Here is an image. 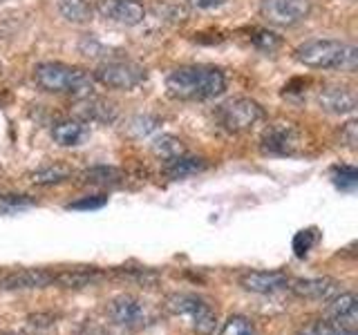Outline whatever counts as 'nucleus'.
<instances>
[{
    "label": "nucleus",
    "instance_id": "nucleus-1",
    "mask_svg": "<svg viewBox=\"0 0 358 335\" xmlns=\"http://www.w3.org/2000/svg\"><path fill=\"white\" fill-rule=\"evenodd\" d=\"M227 89V76L213 65H182L166 76V92L177 100H208Z\"/></svg>",
    "mask_w": 358,
    "mask_h": 335
},
{
    "label": "nucleus",
    "instance_id": "nucleus-2",
    "mask_svg": "<svg viewBox=\"0 0 358 335\" xmlns=\"http://www.w3.org/2000/svg\"><path fill=\"white\" fill-rule=\"evenodd\" d=\"M294 59L309 70L354 72L358 67V50L350 43L334 38H311L298 45Z\"/></svg>",
    "mask_w": 358,
    "mask_h": 335
},
{
    "label": "nucleus",
    "instance_id": "nucleus-3",
    "mask_svg": "<svg viewBox=\"0 0 358 335\" xmlns=\"http://www.w3.org/2000/svg\"><path fill=\"white\" fill-rule=\"evenodd\" d=\"M34 81L45 92L74 94L78 98L90 96L94 89L92 74L65 63H38L34 67Z\"/></svg>",
    "mask_w": 358,
    "mask_h": 335
},
{
    "label": "nucleus",
    "instance_id": "nucleus-4",
    "mask_svg": "<svg viewBox=\"0 0 358 335\" xmlns=\"http://www.w3.org/2000/svg\"><path fill=\"white\" fill-rule=\"evenodd\" d=\"M215 119L227 132L242 134V132L253 130L257 123L264 119V107L253 98L238 96V98H229L227 103H222L215 112Z\"/></svg>",
    "mask_w": 358,
    "mask_h": 335
},
{
    "label": "nucleus",
    "instance_id": "nucleus-5",
    "mask_svg": "<svg viewBox=\"0 0 358 335\" xmlns=\"http://www.w3.org/2000/svg\"><path fill=\"white\" fill-rule=\"evenodd\" d=\"M168 311L177 315L179 320H184L193 331L199 335H208L215 331L217 315L204 299L190 293H175L168 297Z\"/></svg>",
    "mask_w": 358,
    "mask_h": 335
},
{
    "label": "nucleus",
    "instance_id": "nucleus-6",
    "mask_svg": "<svg viewBox=\"0 0 358 335\" xmlns=\"http://www.w3.org/2000/svg\"><path fill=\"white\" fill-rule=\"evenodd\" d=\"M92 78L108 89L130 92V89L139 87L148 78V70L134 61H108L96 67Z\"/></svg>",
    "mask_w": 358,
    "mask_h": 335
},
{
    "label": "nucleus",
    "instance_id": "nucleus-7",
    "mask_svg": "<svg viewBox=\"0 0 358 335\" xmlns=\"http://www.w3.org/2000/svg\"><path fill=\"white\" fill-rule=\"evenodd\" d=\"M302 148V132L291 121H273L260 137V150L271 156H291Z\"/></svg>",
    "mask_w": 358,
    "mask_h": 335
},
{
    "label": "nucleus",
    "instance_id": "nucleus-8",
    "mask_svg": "<svg viewBox=\"0 0 358 335\" xmlns=\"http://www.w3.org/2000/svg\"><path fill=\"white\" fill-rule=\"evenodd\" d=\"M311 14V0H262L260 16L275 27H296Z\"/></svg>",
    "mask_w": 358,
    "mask_h": 335
},
{
    "label": "nucleus",
    "instance_id": "nucleus-9",
    "mask_svg": "<svg viewBox=\"0 0 358 335\" xmlns=\"http://www.w3.org/2000/svg\"><path fill=\"white\" fill-rule=\"evenodd\" d=\"M96 14L121 27H137L145 18V7L139 0H96Z\"/></svg>",
    "mask_w": 358,
    "mask_h": 335
},
{
    "label": "nucleus",
    "instance_id": "nucleus-10",
    "mask_svg": "<svg viewBox=\"0 0 358 335\" xmlns=\"http://www.w3.org/2000/svg\"><path fill=\"white\" fill-rule=\"evenodd\" d=\"M318 105L324 112H331V114H352L358 105V98H356V92L352 87L327 85V87L320 89Z\"/></svg>",
    "mask_w": 358,
    "mask_h": 335
},
{
    "label": "nucleus",
    "instance_id": "nucleus-11",
    "mask_svg": "<svg viewBox=\"0 0 358 335\" xmlns=\"http://www.w3.org/2000/svg\"><path fill=\"white\" fill-rule=\"evenodd\" d=\"M108 315L115 324L126 329H137L145 322V311L141 306V302L134 299L132 295H121L117 299H112L108 306Z\"/></svg>",
    "mask_w": 358,
    "mask_h": 335
},
{
    "label": "nucleus",
    "instance_id": "nucleus-12",
    "mask_svg": "<svg viewBox=\"0 0 358 335\" xmlns=\"http://www.w3.org/2000/svg\"><path fill=\"white\" fill-rule=\"evenodd\" d=\"M240 284L244 290L257 295H273L289 286V277L280 271H253L242 275Z\"/></svg>",
    "mask_w": 358,
    "mask_h": 335
},
{
    "label": "nucleus",
    "instance_id": "nucleus-13",
    "mask_svg": "<svg viewBox=\"0 0 358 335\" xmlns=\"http://www.w3.org/2000/svg\"><path fill=\"white\" fill-rule=\"evenodd\" d=\"M54 284V273L43 271V268H25V271L9 273L0 279L3 290H29V288H45Z\"/></svg>",
    "mask_w": 358,
    "mask_h": 335
},
{
    "label": "nucleus",
    "instance_id": "nucleus-14",
    "mask_svg": "<svg viewBox=\"0 0 358 335\" xmlns=\"http://www.w3.org/2000/svg\"><path fill=\"white\" fill-rule=\"evenodd\" d=\"M329 320L336 324L338 329H352L358 322V299L354 293H341L331 297L329 304Z\"/></svg>",
    "mask_w": 358,
    "mask_h": 335
},
{
    "label": "nucleus",
    "instance_id": "nucleus-15",
    "mask_svg": "<svg viewBox=\"0 0 358 335\" xmlns=\"http://www.w3.org/2000/svg\"><path fill=\"white\" fill-rule=\"evenodd\" d=\"M296 295L307 297V299H331L338 295V282H334L329 277H311V279H300L294 286Z\"/></svg>",
    "mask_w": 358,
    "mask_h": 335
},
{
    "label": "nucleus",
    "instance_id": "nucleus-16",
    "mask_svg": "<svg viewBox=\"0 0 358 335\" xmlns=\"http://www.w3.org/2000/svg\"><path fill=\"white\" fill-rule=\"evenodd\" d=\"M76 114L81 117L83 121H103V123H110L115 121L117 117V110L112 103L103 98H94L92 94L90 96H81L76 103Z\"/></svg>",
    "mask_w": 358,
    "mask_h": 335
},
{
    "label": "nucleus",
    "instance_id": "nucleus-17",
    "mask_svg": "<svg viewBox=\"0 0 358 335\" xmlns=\"http://www.w3.org/2000/svg\"><path fill=\"white\" fill-rule=\"evenodd\" d=\"M87 137V128L83 121L78 119H65L59 121L52 128V139L54 143H59L61 148H74V145H81Z\"/></svg>",
    "mask_w": 358,
    "mask_h": 335
},
{
    "label": "nucleus",
    "instance_id": "nucleus-18",
    "mask_svg": "<svg viewBox=\"0 0 358 335\" xmlns=\"http://www.w3.org/2000/svg\"><path fill=\"white\" fill-rule=\"evenodd\" d=\"M204 168H206L204 159H199V156H190V154H182L173 161H166V174L177 181V179H186V177H193V174L201 172Z\"/></svg>",
    "mask_w": 358,
    "mask_h": 335
},
{
    "label": "nucleus",
    "instance_id": "nucleus-19",
    "mask_svg": "<svg viewBox=\"0 0 358 335\" xmlns=\"http://www.w3.org/2000/svg\"><path fill=\"white\" fill-rule=\"evenodd\" d=\"M59 11L65 20L74 22V25H85V22L92 20L94 7L87 0H61Z\"/></svg>",
    "mask_w": 358,
    "mask_h": 335
},
{
    "label": "nucleus",
    "instance_id": "nucleus-20",
    "mask_svg": "<svg viewBox=\"0 0 358 335\" xmlns=\"http://www.w3.org/2000/svg\"><path fill=\"white\" fill-rule=\"evenodd\" d=\"M152 152L155 156H159L162 161H173L177 156L186 154V148L177 137H173V134H162V137H157L152 141Z\"/></svg>",
    "mask_w": 358,
    "mask_h": 335
},
{
    "label": "nucleus",
    "instance_id": "nucleus-21",
    "mask_svg": "<svg viewBox=\"0 0 358 335\" xmlns=\"http://www.w3.org/2000/svg\"><path fill=\"white\" fill-rule=\"evenodd\" d=\"M99 277L101 275L92 271V268H90V271L87 268H76V271H65L61 275H54V282L65 288H83V286L94 284Z\"/></svg>",
    "mask_w": 358,
    "mask_h": 335
},
{
    "label": "nucleus",
    "instance_id": "nucleus-22",
    "mask_svg": "<svg viewBox=\"0 0 358 335\" xmlns=\"http://www.w3.org/2000/svg\"><path fill=\"white\" fill-rule=\"evenodd\" d=\"M72 177V170L67 165H48V168H41L31 174V181L38 184V186H52V184H61V181H67V179Z\"/></svg>",
    "mask_w": 358,
    "mask_h": 335
},
{
    "label": "nucleus",
    "instance_id": "nucleus-23",
    "mask_svg": "<svg viewBox=\"0 0 358 335\" xmlns=\"http://www.w3.org/2000/svg\"><path fill=\"white\" fill-rule=\"evenodd\" d=\"M83 181L85 184H94V186H115L119 184L121 172L117 168H108V165H96V168H90L83 174Z\"/></svg>",
    "mask_w": 358,
    "mask_h": 335
},
{
    "label": "nucleus",
    "instance_id": "nucleus-24",
    "mask_svg": "<svg viewBox=\"0 0 358 335\" xmlns=\"http://www.w3.org/2000/svg\"><path fill=\"white\" fill-rule=\"evenodd\" d=\"M334 184L338 186L341 190H354L358 184V170L354 165H341V168H334Z\"/></svg>",
    "mask_w": 358,
    "mask_h": 335
},
{
    "label": "nucleus",
    "instance_id": "nucleus-25",
    "mask_svg": "<svg viewBox=\"0 0 358 335\" xmlns=\"http://www.w3.org/2000/svg\"><path fill=\"white\" fill-rule=\"evenodd\" d=\"M31 206L34 201L25 195H0V212H7V215H14V212Z\"/></svg>",
    "mask_w": 358,
    "mask_h": 335
},
{
    "label": "nucleus",
    "instance_id": "nucleus-26",
    "mask_svg": "<svg viewBox=\"0 0 358 335\" xmlns=\"http://www.w3.org/2000/svg\"><path fill=\"white\" fill-rule=\"evenodd\" d=\"M316 241H318V230L316 228L300 230L294 237V251H296V255L298 257H307Z\"/></svg>",
    "mask_w": 358,
    "mask_h": 335
},
{
    "label": "nucleus",
    "instance_id": "nucleus-27",
    "mask_svg": "<svg viewBox=\"0 0 358 335\" xmlns=\"http://www.w3.org/2000/svg\"><path fill=\"white\" fill-rule=\"evenodd\" d=\"M222 335H255L251 322L242 315H233L227 324H224Z\"/></svg>",
    "mask_w": 358,
    "mask_h": 335
},
{
    "label": "nucleus",
    "instance_id": "nucleus-28",
    "mask_svg": "<svg viewBox=\"0 0 358 335\" xmlns=\"http://www.w3.org/2000/svg\"><path fill=\"white\" fill-rule=\"evenodd\" d=\"M108 204V197L106 195H92V197H83V199H78V201H72L70 210H99V208H103Z\"/></svg>",
    "mask_w": 358,
    "mask_h": 335
},
{
    "label": "nucleus",
    "instance_id": "nucleus-29",
    "mask_svg": "<svg viewBox=\"0 0 358 335\" xmlns=\"http://www.w3.org/2000/svg\"><path fill=\"white\" fill-rule=\"evenodd\" d=\"M298 335H356L352 329H334L327 324H313V327L300 331Z\"/></svg>",
    "mask_w": 358,
    "mask_h": 335
},
{
    "label": "nucleus",
    "instance_id": "nucleus-30",
    "mask_svg": "<svg viewBox=\"0 0 358 335\" xmlns=\"http://www.w3.org/2000/svg\"><path fill=\"white\" fill-rule=\"evenodd\" d=\"M341 137L345 139V143L350 145V148H356V141H358V123L356 121H347L345 126H343Z\"/></svg>",
    "mask_w": 358,
    "mask_h": 335
},
{
    "label": "nucleus",
    "instance_id": "nucleus-31",
    "mask_svg": "<svg viewBox=\"0 0 358 335\" xmlns=\"http://www.w3.org/2000/svg\"><path fill=\"white\" fill-rule=\"evenodd\" d=\"M186 3L193 9H215L227 3V0H186Z\"/></svg>",
    "mask_w": 358,
    "mask_h": 335
},
{
    "label": "nucleus",
    "instance_id": "nucleus-32",
    "mask_svg": "<svg viewBox=\"0 0 358 335\" xmlns=\"http://www.w3.org/2000/svg\"><path fill=\"white\" fill-rule=\"evenodd\" d=\"M9 335H11V333H9Z\"/></svg>",
    "mask_w": 358,
    "mask_h": 335
}]
</instances>
